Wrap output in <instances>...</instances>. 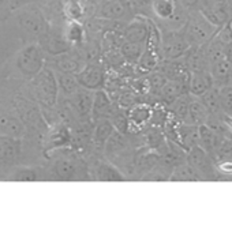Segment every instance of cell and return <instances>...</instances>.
<instances>
[{
	"mask_svg": "<svg viewBox=\"0 0 232 252\" xmlns=\"http://www.w3.org/2000/svg\"><path fill=\"white\" fill-rule=\"evenodd\" d=\"M30 93L33 94L35 101L46 111H52L58 104L59 86L56 74L52 68L44 65L42 70L29 81Z\"/></svg>",
	"mask_w": 232,
	"mask_h": 252,
	"instance_id": "cell-1",
	"label": "cell"
},
{
	"mask_svg": "<svg viewBox=\"0 0 232 252\" xmlns=\"http://www.w3.org/2000/svg\"><path fill=\"white\" fill-rule=\"evenodd\" d=\"M45 52L39 45V42H32L23 47L15 56L14 67L25 81L33 79L45 65Z\"/></svg>",
	"mask_w": 232,
	"mask_h": 252,
	"instance_id": "cell-2",
	"label": "cell"
},
{
	"mask_svg": "<svg viewBox=\"0 0 232 252\" xmlns=\"http://www.w3.org/2000/svg\"><path fill=\"white\" fill-rule=\"evenodd\" d=\"M182 30L190 47H203L215 37L219 28L210 24L199 11H192Z\"/></svg>",
	"mask_w": 232,
	"mask_h": 252,
	"instance_id": "cell-3",
	"label": "cell"
},
{
	"mask_svg": "<svg viewBox=\"0 0 232 252\" xmlns=\"http://www.w3.org/2000/svg\"><path fill=\"white\" fill-rule=\"evenodd\" d=\"M17 25L18 28L23 30L30 37L40 38L49 30V24L41 12L40 8H37L33 4H26L17 10Z\"/></svg>",
	"mask_w": 232,
	"mask_h": 252,
	"instance_id": "cell-4",
	"label": "cell"
},
{
	"mask_svg": "<svg viewBox=\"0 0 232 252\" xmlns=\"http://www.w3.org/2000/svg\"><path fill=\"white\" fill-rule=\"evenodd\" d=\"M73 145V132L66 123L59 122L51 126L44 135V143H42V150L44 156H49L56 150L60 149H67Z\"/></svg>",
	"mask_w": 232,
	"mask_h": 252,
	"instance_id": "cell-5",
	"label": "cell"
},
{
	"mask_svg": "<svg viewBox=\"0 0 232 252\" xmlns=\"http://www.w3.org/2000/svg\"><path fill=\"white\" fill-rule=\"evenodd\" d=\"M189 48L190 44L186 40L183 30H168L160 37V52L164 60L180 59Z\"/></svg>",
	"mask_w": 232,
	"mask_h": 252,
	"instance_id": "cell-6",
	"label": "cell"
},
{
	"mask_svg": "<svg viewBox=\"0 0 232 252\" xmlns=\"http://www.w3.org/2000/svg\"><path fill=\"white\" fill-rule=\"evenodd\" d=\"M85 166L81 159L74 157H60L51 166V177L62 182H74L77 179H85Z\"/></svg>",
	"mask_w": 232,
	"mask_h": 252,
	"instance_id": "cell-7",
	"label": "cell"
},
{
	"mask_svg": "<svg viewBox=\"0 0 232 252\" xmlns=\"http://www.w3.org/2000/svg\"><path fill=\"white\" fill-rule=\"evenodd\" d=\"M186 162L197 172L202 180H213L217 177L216 175V165L210 158L208 153L202 147L194 146L186 152Z\"/></svg>",
	"mask_w": 232,
	"mask_h": 252,
	"instance_id": "cell-8",
	"label": "cell"
},
{
	"mask_svg": "<svg viewBox=\"0 0 232 252\" xmlns=\"http://www.w3.org/2000/svg\"><path fill=\"white\" fill-rule=\"evenodd\" d=\"M93 90L79 88L76 93L67 95V104L71 113L82 123H87L92 120Z\"/></svg>",
	"mask_w": 232,
	"mask_h": 252,
	"instance_id": "cell-9",
	"label": "cell"
},
{
	"mask_svg": "<svg viewBox=\"0 0 232 252\" xmlns=\"http://www.w3.org/2000/svg\"><path fill=\"white\" fill-rule=\"evenodd\" d=\"M14 108L18 113V118L26 124V127H33L36 129L44 127L45 122L42 120V112L36 101L29 100L22 95H17L14 98Z\"/></svg>",
	"mask_w": 232,
	"mask_h": 252,
	"instance_id": "cell-10",
	"label": "cell"
},
{
	"mask_svg": "<svg viewBox=\"0 0 232 252\" xmlns=\"http://www.w3.org/2000/svg\"><path fill=\"white\" fill-rule=\"evenodd\" d=\"M134 12L127 0H101L97 6L96 17L107 21H123L126 17L133 18Z\"/></svg>",
	"mask_w": 232,
	"mask_h": 252,
	"instance_id": "cell-11",
	"label": "cell"
},
{
	"mask_svg": "<svg viewBox=\"0 0 232 252\" xmlns=\"http://www.w3.org/2000/svg\"><path fill=\"white\" fill-rule=\"evenodd\" d=\"M22 153V142L17 138L0 134V169H11Z\"/></svg>",
	"mask_w": 232,
	"mask_h": 252,
	"instance_id": "cell-12",
	"label": "cell"
},
{
	"mask_svg": "<svg viewBox=\"0 0 232 252\" xmlns=\"http://www.w3.org/2000/svg\"><path fill=\"white\" fill-rule=\"evenodd\" d=\"M152 22L142 15H135L122 30V37L124 41L137 42L146 45L149 33H151Z\"/></svg>",
	"mask_w": 232,
	"mask_h": 252,
	"instance_id": "cell-13",
	"label": "cell"
},
{
	"mask_svg": "<svg viewBox=\"0 0 232 252\" xmlns=\"http://www.w3.org/2000/svg\"><path fill=\"white\" fill-rule=\"evenodd\" d=\"M77 82L87 90H99L105 86V71L100 64H85L78 74H76Z\"/></svg>",
	"mask_w": 232,
	"mask_h": 252,
	"instance_id": "cell-14",
	"label": "cell"
},
{
	"mask_svg": "<svg viewBox=\"0 0 232 252\" xmlns=\"http://www.w3.org/2000/svg\"><path fill=\"white\" fill-rule=\"evenodd\" d=\"M89 177H92L93 180H97V182H124L126 180V175L111 161H97L92 166V175Z\"/></svg>",
	"mask_w": 232,
	"mask_h": 252,
	"instance_id": "cell-15",
	"label": "cell"
},
{
	"mask_svg": "<svg viewBox=\"0 0 232 252\" xmlns=\"http://www.w3.org/2000/svg\"><path fill=\"white\" fill-rule=\"evenodd\" d=\"M39 45L42 48L44 52L49 53L52 56H59L70 51V44L66 41L64 35L55 34L51 32V29L39 38Z\"/></svg>",
	"mask_w": 232,
	"mask_h": 252,
	"instance_id": "cell-16",
	"label": "cell"
},
{
	"mask_svg": "<svg viewBox=\"0 0 232 252\" xmlns=\"http://www.w3.org/2000/svg\"><path fill=\"white\" fill-rule=\"evenodd\" d=\"M114 111V104L111 101V97L104 89L94 90L93 94V105H92V120L96 122L99 119L110 118L111 113Z\"/></svg>",
	"mask_w": 232,
	"mask_h": 252,
	"instance_id": "cell-17",
	"label": "cell"
},
{
	"mask_svg": "<svg viewBox=\"0 0 232 252\" xmlns=\"http://www.w3.org/2000/svg\"><path fill=\"white\" fill-rule=\"evenodd\" d=\"M0 134L22 139L26 134V124L14 115H1L0 116Z\"/></svg>",
	"mask_w": 232,
	"mask_h": 252,
	"instance_id": "cell-18",
	"label": "cell"
},
{
	"mask_svg": "<svg viewBox=\"0 0 232 252\" xmlns=\"http://www.w3.org/2000/svg\"><path fill=\"white\" fill-rule=\"evenodd\" d=\"M153 116V109L148 104H135L130 106L127 112V120H128V129L141 128L142 126L149 123V120Z\"/></svg>",
	"mask_w": 232,
	"mask_h": 252,
	"instance_id": "cell-19",
	"label": "cell"
},
{
	"mask_svg": "<svg viewBox=\"0 0 232 252\" xmlns=\"http://www.w3.org/2000/svg\"><path fill=\"white\" fill-rule=\"evenodd\" d=\"M114 131H115V127H114V124H112V122L108 118H103L96 120L92 131L93 145L97 147V149L104 150L105 143H107V141H108V138H110L111 135L114 134Z\"/></svg>",
	"mask_w": 232,
	"mask_h": 252,
	"instance_id": "cell-20",
	"label": "cell"
},
{
	"mask_svg": "<svg viewBox=\"0 0 232 252\" xmlns=\"http://www.w3.org/2000/svg\"><path fill=\"white\" fill-rule=\"evenodd\" d=\"M212 75L209 71H198L190 72L189 78V93L194 97H201L209 88H212Z\"/></svg>",
	"mask_w": 232,
	"mask_h": 252,
	"instance_id": "cell-21",
	"label": "cell"
},
{
	"mask_svg": "<svg viewBox=\"0 0 232 252\" xmlns=\"http://www.w3.org/2000/svg\"><path fill=\"white\" fill-rule=\"evenodd\" d=\"M209 116L210 113L206 109V106L202 104V101L194 98L189 104V112L183 123L192 124V126H202V124H208Z\"/></svg>",
	"mask_w": 232,
	"mask_h": 252,
	"instance_id": "cell-22",
	"label": "cell"
},
{
	"mask_svg": "<svg viewBox=\"0 0 232 252\" xmlns=\"http://www.w3.org/2000/svg\"><path fill=\"white\" fill-rule=\"evenodd\" d=\"M189 92V82L186 81H178V79H167L160 89V95L167 104H171L182 94H186Z\"/></svg>",
	"mask_w": 232,
	"mask_h": 252,
	"instance_id": "cell-23",
	"label": "cell"
},
{
	"mask_svg": "<svg viewBox=\"0 0 232 252\" xmlns=\"http://www.w3.org/2000/svg\"><path fill=\"white\" fill-rule=\"evenodd\" d=\"M63 35L70 47H81L82 44L86 42V29L79 21H69Z\"/></svg>",
	"mask_w": 232,
	"mask_h": 252,
	"instance_id": "cell-24",
	"label": "cell"
},
{
	"mask_svg": "<svg viewBox=\"0 0 232 252\" xmlns=\"http://www.w3.org/2000/svg\"><path fill=\"white\" fill-rule=\"evenodd\" d=\"M58 60H55V65L58 68L59 72H66V74H73L76 75L79 71L85 67V62H82L81 59H78L77 56L70 55L69 52L63 53V55H59L56 56Z\"/></svg>",
	"mask_w": 232,
	"mask_h": 252,
	"instance_id": "cell-25",
	"label": "cell"
},
{
	"mask_svg": "<svg viewBox=\"0 0 232 252\" xmlns=\"http://www.w3.org/2000/svg\"><path fill=\"white\" fill-rule=\"evenodd\" d=\"M11 169L7 176L10 182H40L42 179L40 170L33 166H14Z\"/></svg>",
	"mask_w": 232,
	"mask_h": 252,
	"instance_id": "cell-26",
	"label": "cell"
},
{
	"mask_svg": "<svg viewBox=\"0 0 232 252\" xmlns=\"http://www.w3.org/2000/svg\"><path fill=\"white\" fill-rule=\"evenodd\" d=\"M169 182H201L202 179L187 162L175 165L169 175Z\"/></svg>",
	"mask_w": 232,
	"mask_h": 252,
	"instance_id": "cell-27",
	"label": "cell"
},
{
	"mask_svg": "<svg viewBox=\"0 0 232 252\" xmlns=\"http://www.w3.org/2000/svg\"><path fill=\"white\" fill-rule=\"evenodd\" d=\"M151 8L153 14L162 21H169L176 14L175 0H153Z\"/></svg>",
	"mask_w": 232,
	"mask_h": 252,
	"instance_id": "cell-28",
	"label": "cell"
},
{
	"mask_svg": "<svg viewBox=\"0 0 232 252\" xmlns=\"http://www.w3.org/2000/svg\"><path fill=\"white\" fill-rule=\"evenodd\" d=\"M209 74L212 75V79L216 81H224L232 72V64L227 60V58L215 60L212 63H209Z\"/></svg>",
	"mask_w": 232,
	"mask_h": 252,
	"instance_id": "cell-29",
	"label": "cell"
},
{
	"mask_svg": "<svg viewBox=\"0 0 232 252\" xmlns=\"http://www.w3.org/2000/svg\"><path fill=\"white\" fill-rule=\"evenodd\" d=\"M199 100L202 101V104L206 106V109L209 111L210 115H217L221 111V104H220V93H219V89L217 88H209L205 93L199 97Z\"/></svg>",
	"mask_w": 232,
	"mask_h": 252,
	"instance_id": "cell-30",
	"label": "cell"
},
{
	"mask_svg": "<svg viewBox=\"0 0 232 252\" xmlns=\"http://www.w3.org/2000/svg\"><path fill=\"white\" fill-rule=\"evenodd\" d=\"M64 17L69 21H79L85 17V6L81 0H63Z\"/></svg>",
	"mask_w": 232,
	"mask_h": 252,
	"instance_id": "cell-31",
	"label": "cell"
},
{
	"mask_svg": "<svg viewBox=\"0 0 232 252\" xmlns=\"http://www.w3.org/2000/svg\"><path fill=\"white\" fill-rule=\"evenodd\" d=\"M145 47L146 45H142V44L124 41V40H123L119 49H120V55H122L123 59L127 60V62H134V63H137L139 58H141V55L145 51Z\"/></svg>",
	"mask_w": 232,
	"mask_h": 252,
	"instance_id": "cell-32",
	"label": "cell"
},
{
	"mask_svg": "<svg viewBox=\"0 0 232 252\" xmlns=\"http://www.w3.org/2000/svg\"><path fill=\"white\" fill-rule=\"evenodd\" d=\"M56 79H58V86L59 92L67 97V95H71L73 93H76L78 89L81 88L78 82H77L76 75L73 74H66V72H58L56 74Z\"/></svg>",
	"mask_w": 232,
	"mask_h": 252,
	"instance_id": "cell-33",
	"label": "cell"
},
{
	"mask_svg": "<svg viewBox=\"0 0 232 252\" xmlns=\"http://www.w3.org/2000/svg\"><path fill=\"white\" fill-rule=\"evenodd\" d=\"M189 104H190V100L186 97L185 94H182L176 100L172 101L169 104V109H171V113L174 115V118H176L180 122H185L187 112H189Z\"/></svg>",
	"mask_w": 232,
	"mask_h": 252,
	"instance_id": "cell-34",
	"label": "cell"
},
{
	"mask_svg": "<svg viewBox=\"0 0 232 252\" xmlns=\"http://www.w3.org/2000/svg\"><path fill=\"white\" fill-rule=\"evenodd\" d=\"M213 154L216 156V161L220 159H232V139L230 138H221L217 143Z\"/></svg>",
	"mask_w": 232,
	"mask_h": 252,
	"instance_id": "cell-35",
	"label": "cell"
},
{
	"mask_svg": "<svg viewBox=\"0 0 232 252\" xmlns=\"http://www.w3.org/2000/svg\"><path fill=\"white\" fill-rule=\"evenodd\" d=\"M220 93L221 111L226 112L228 116H232V86H224L219 89Z\"/></svg>",
	"mask_w": 232,
	"mask_h": 252,
	"instance_id": "cell-36",
	"label": "cell"
},
{
	"mask_svg": "<svg viewBox=\"0 0 232 252\" xmlns=\"http://www.w3.org/2000/svg\"><path fill=\"white\" fill-rule=\"evenodd\" d=\"M212 1L213 0H182V4L192 11H202L212 4Z\"/></svg>",
	"mask_w": 232,
	"mask_h": 252,
	"instance_id": "cell-37",
	"label": "cell"
},
{
	"mask_svg": "<svg viewBox=\"0 0 232 252\" xmlns=\"http://www.w3.org/2000/svg\"><path fill=\"white\" fill-rule=\"evenodd\" d=\"M153 0H127V3L131 7L134 14H141L144 12L146 8H149L152 6Z\"/></svg>",
	"mask_w": 232,
	"mask_h": 252,
	"instance_id": "cell-38",
	"label": "cell"
},
{
	"mask_svg": "<svg viewBox=\"0 0 232 252\" xmlns=\"http://www.w3.org/2000/svg\"><path fill=\"white\" fill-rule=\"evenodd\" d=\"M216 170L224 175V176H232V159H220L216 161Z\"/></svg>",
	"mask_w": 232,
	"mask_h": 252,
	"instance_id": "cell-39",
	"label": "cell"
},
{
	"mask_svg": "<svg viewBox=\"0 0 232 252\" xmlns=\"http://www.w3.org/2000/svg\"><path fill=\"white\" fill-rule=\"evenodd\" d=\"M7 3H8V10L17 11L21 7L26 6V4H30L32 0H7Z\"/></svg>",
	"mask_w": 232,
	"mask_h": 252,
	"instance_id": "cell-40",
	"label": "cell"
},
{
	"mask_svg": "<svg viewBox=\"0 0 232 252\" xmlns=\"http://www.w3.org/2000/svg\"><path fill=\"white\" fill-rule=\"evenodd\" d=\"M3 8H8L7 0H0V10H3Z\"/></svg>",
	"mask_w": 232,
	"mask_h": 252,
	"instance_id": "cell-41",
	"label": "cell"
},
{
	"mask_svg": "<svg viewBox=\"0 0 232 252\" xmlns=\"http://www.w3.org/2000/svg\"><path fill=\"white\" fill-rule=\"evenodd\" d=\"M227 28H228V29H230V32H231V34H232V18H230V19H228V22H227Z\"/></svg>",
	"mask_w": 232,
	"mask_h": 252,
	"instance_id": "cell-42",
	"label": "cell"
},
{
	"mask_svg": "<svg viewBox=\"0 0 232 252\" xmlns=\"http://www.w3.org/2000/svg\"><path fill=\"white\" fill-rule=\"evenodd\" d=\"M1 45H3V42H1V37H0V51H1Z\"/></svg>",
	"mask_w": 232,
	"mask_h": 252,
	"instance_id": "cell-43",
	"label": "cell"
}]
</instances>
